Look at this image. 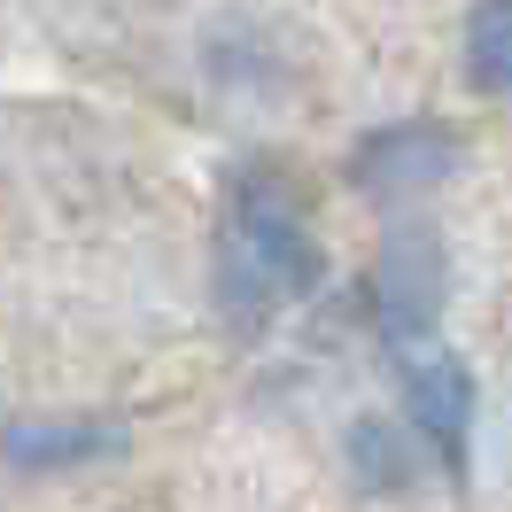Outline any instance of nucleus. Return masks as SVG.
Masks as SVG:
<instances>
[{"mask_svg": "<svg viewBox=\"0 0 512 512\" xmlns=\"http://www.w3.org/2000/svg\"><path fill=\"white\" fill-rule=\"evenodd\" d=\"M319 280V241L311 218L280 179H241L233 218H225V288L233 303H295Z\"/></svg>", "mask_w": 512, "mask_h": 512, "instance_id": "f257e3e1", "label": "nucleus"}, {"mask_svg": "<svg viewBox=\"0 0 512 512\" xmlns=\"http://www.w3.org/2000/svg\"><path fill=\"white\" fill-rule=\"evenodd\" d=\"M404 412L412 427L435 443L450 474H458V450H466V419H474V381L450 350H412L404 357Z\"/></svg>", "mask_w": 512, "mask_h": 512, "instance_id": "f03ea898", "label": "nucleus"}, {"mask_svg": "<svg viewBox=\"0 0 512 512\" xmlns=\"http://www.w3.org/2000/svg\"><path fill=\"white\" fill-rule=\"evenodd\" d=\"M466 78L481 94H512V0H474V16H466Z\"/></svg>", "mask_w": 512, "mask_h": 512, "instance_id": "7ed1b4c3", "label": "nucleus"}, {"mask_svg": "<svg viewBox=\"0 0 512 512\" xmlns=\"http://www.w3.org/2000/svg\"><path fill=\"white\" fill-rule=\"evenodd\" d=\"M101 443H109V435H86V427H78V435H70V427H8V435H0V450H8L16 466H55V458H86V450H101Z\"/></svg>", "mask_w": 512, "mask_h": 512, "instance_id": "20e7f679", "label": "nucleus"}]
</instances>
